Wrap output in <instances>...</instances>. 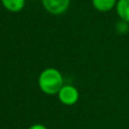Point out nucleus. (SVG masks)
Here are the masks:
<instances>
[{"instance_id":"obj_8","label":"nucleus","mask_w":129,"mask_h":129,"mask_svg":"<svg viewBox=\"0 0 129 129\" xmlns=\"http://www.w3.org/2000/svg\"><path fill=\"white\" fill-rule=\"evenodd\" d=\"M27 129H47V128H46V126H44L43 124H39V123H37V124H33V125H31V126L28 127Z\"/></svg>"},{"instance_id":"obj_1","label":"nucleus","mask_w":129,"mask_h":129,"mask_svg":"<svg viewBox=\"0 0 129 129\" xmlns=\"http://www.w3.org/2000/svg\"><path fill=\"white\" fill-rule=\"evenodd\" d=\"M63 86V79L60 72L54 68L43 70L38 76V87L46 95H55Z\"/></svg>"},{"instance_id":"obj_6","label":"nucleus","mask_w":129,"mask_h":129,"mask_svg":"<svg viewBox=\"0 0 129 129\" xmlns=\"http://www.w3.org/2000/svg\"><path fill=\"white\" fill-rule=\"evenodd\" d=\"M118 0H92L93 7L100 12H108L112 10Z\"/></svg>"},{"instance_id":"obj_2","label":"nucleus","mask_w":129,"mask_h":129,"mask_svg":"<svg viewBox=\"0 0 129 129\" xmlns=\"http://www.w3.org/2000/svg\"><path fill=\"white\" fill-rule=\"evenodd\" d=\"M56 95L60 103H62L66 106L75 105L80 97L78 89L72 85H63Z\"/></svg>"},{"instance_id":"obj_4","label":"nucleus","mask_w":129,"mask_h":129,"mask_svg":"<svg viewBox=\"0 0 129 129\" xmlns=\"http://www.w3.org/2000/svg\"><path fill=\"white\" fill-rule=\"evenodd\" d=\"M115 9L120 20L129 23V0H118Z\"/></svg>"},{"instance_id":"obj_7","label":"nucleus","mask_w":129,"mask_h":129,"mask_svg":"<svg viewBox=\"0 0 129 129\" xmlns=\"http://www.w3.org/2000/svg\"><path fill=\"white\" fill-rule=\"evenodd\" d=\"M128 29H129V23H127L125 21L120 20L116 25V30L119 33H126L128 31Z\"/></svg>"},{"instance_id":"obj_5","label":"nucleus","mask_w":129,"mask_h":129,"mask_svg":"<svg viewBox=\"0 0 129 129\" xmlns=\"http://www.w3.org/2000/svg\"><path fill=\"white\" fill-rule=\"evenodd\" d=\"M2 6L9 12H20L25 6V0H0Z\"/></svg>"},{"instance_id":"obj_3","label":"nucleus","mask_w":129,"mask_h":129,"mask_svg":"<svg viewBox=\"0 0 129 129\" xmlns=\"http://www.w3.org/2000/svg\"><path fill=\"white\" fill-rule=\"evenodd\" d=\"M41 4L48 13L60 15L69 9L71 0H41Z\"/></svg>"}]
</instances>
